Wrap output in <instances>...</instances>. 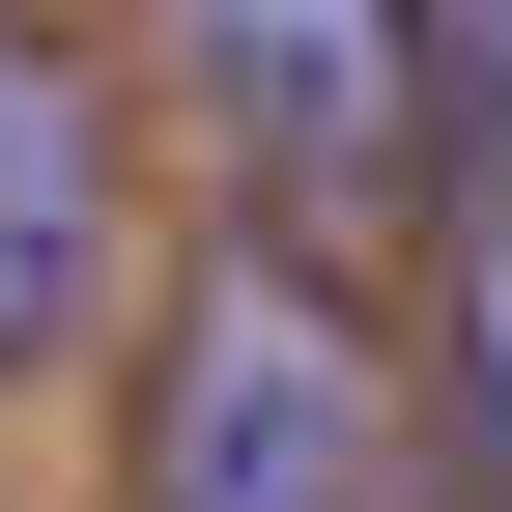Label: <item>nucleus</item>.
I'll list each match as a JSON object with an SVG mask.
<instances>
[{
    "label": "nucleus",
    "mask_w": 512,
    "mask_h": 512,
    "mask_svg": "<svg viewBox=\"0 0 512 512\" xmlns=\"http://www.w3.org/2000/svg\"><path fill=\"white\" fill-rule=\"evenodd\" d=\"M399 484V399H370V313L313 285L285 228H228L143 342V512H370Z\"/></svg>",
    "instance_id": "obj_1"
},
{
    "label": "nucleus",
    "mask_w": 512,
    "mask_h": 512,
    "mask_svg": "<svg viewBox=\"0 0 512 512\" xmlns=\"http://www.w3.org/2000/svg\"><path fill=\"white\" fill-rule=\"evenodd\" d=\"M427 200H456V427L512 484V171H427Z\"/></svg>",
    "instance_id": "obj_4"
},
{
    "label": "nucleus",
    "mask_w": 512,
    "mask_h": 512,
    "mask_svg": "<svg viewBox=\"0 0 512 512\" xmlns=\"http://www.w3.org/2000/svg\"><path fill=\"white\" fill-rule=\"evenodd\" d=\"M427 171H512V0H427Z\"/></svg>",
    "instance_id": "obj_5"
},
{
    "label": "nucleus",
    "mask_w": 512,
    "mask_h": 512,
    "mask_svg": "<svg viewBox=\"0 0 512 512\" xmlns=\"http://www.w3.org/2000/svg\"><path fill=\"white\" fill-rule=\"evenodd\" d=\"M370 512H399V484H370Z\"/></svg>",
    "instance_id": "obj_6"
},
{
    "label": "nucleus",
    "mask_w": 512,
    "mask_h": 512,
    "mask_svg": "<svg viewBox=\"0 0 512 512\" xmlns=\"http://www.w3.org/2000/svg\"><path fill=\"white\" fill-rule=\"evenodd\" d=\"M200 29V114H228V171H256V228H370V200H427V0H171Z\"/></svg>",
    "instance_id": "obj_2"
},
{
    "label": "nucleus",
    "mask_w": 512,
    "mask_h": 512,
    "mask_svg": "<svg viewBox=\"0 0 512 512\" xmlns=\"http://www.w3.org/2000/svg\"><path fill=\"white\" fill-rule=\"evenodd\" d=\"M114 313V86L0 0V370H57Z\"/></svg>",
    "instance_id": "obj_3"
}]
</instances>
